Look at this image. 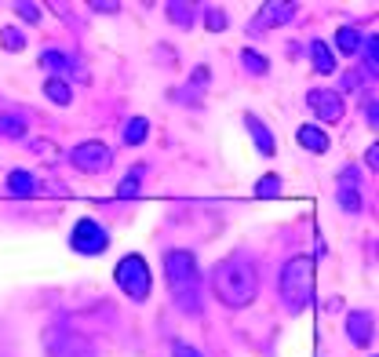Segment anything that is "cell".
I'll return each mask as SVG.
<instances>
[{"label":"cell","mask_w":379,"mask_h":357,"mask_svg":"<svg viewBox=\"0 0 379 357\" xmlns=\"http://www.w3.org/2000/svg\"><path fill=\"white\" fill-rule=\"evenodd\" d=\"M212 291L215 299L230 306V310H241L248 303H256L259 296V270H256V259H248L244 252H234L227 255L223 263H215L212 270Z\"/></svg>","instance_id":"obj_1"},{"label":"cell","mask_w":379,"mask_h":357,"mask_svg":"<svg viewBox=\"0 0 379 357\" xmlns=\"http://www.w3.org/2000/svg\"><path fill=\"white\" fill-rule=\"evenodd\" d=\"M165 277H168V291L182 314L197 317L201 314V270H197V259L175 248L165 255Z\"/></svg>","instance_id":"obj_2"},{"label":"cell","mask_w":379,"mask_h":357,"mask_svg":"<svg viewBox=\"0 0 379 357\" xmlns=\"http://www.w3.org/2000/svg\"><path fill=\"white\" fill-rule=\"evenodd\" d=\"M277 288H281L284 306H289L292 314L306 310L310 299H313V259H310V255H296V259H289V263H284V270H281Z\"/></svg>","instance_id":"obj_3"},{"label":"cell","mask_w":379,"mask_h":357,"mask_svg":"<svg viewBox=\"0 0 379 357\" xmlns=\"http://www.w3.org/2000/svg\"><path fill=\"white\" fill-rule=\"evenodd\" d=\"M113 281H117V288L128 296L132 303H146L150 299V267H146V259L142 255H124L120 263H117V270H113Z\"/></svg>","instance_id":"obj_4"},{"label":"cell","mask_w":379,"mask_h":357,"mask_svg":"<svg viewBox=\"0 0 379 357\" xmlns=\"http://www.w3.org/2000/svg\"><path fill=\"white\" fill-rule=\"evenodd\" d=\"M70 165L77 168V172H84V175H103L110 165H113V150L106 146V143H81V146H73V153H70Z\"/></svg>","instance_id":"obj_5"},{"label":"cell","mask_w":379,"mask_h":357,"mask_svg":"<svg viewBox=\"0 0 379 357\" xmlns=\"http://www.w3.org/2000/svg\"><path fill=\"white\" fill-rule=\"evenodd\" d=\"M70 248L77 255H103L110 248V234L95 219H81L73 230H70Z\"/></svg>","instance_id":"obj_6"},{"label":"cell","mask_w":379,"mask_h":357,"mask_svg":"<svg viewBox=\"0 0 379 357\" xmlns=\"http://www.w3.org/2000/svg\"><path fill=\"white\" fill-rule=\"evenodd\" d=\"M44 350H48L51 357H95L91 343H88L84 336L70 332V328H51V332L44 336Z\"/></svg>","instance_id":"obj_7"},{"label":"cell","mask_w":379,"mask_h":357,"mask_svg":"<svg viewBox=\"0 0 379 357\" xmlns=\"http://www.w3.org/2000/svg\"><path fill=\"white\" fill-rule=\"evenodd\" d=\"M306 106L318 113L325 124H339V120H343V99H339V91L313 88V91H306Z\"/></svg>","instance_id":"obj_8"},{"label":"cell","mask_w":379,"mask_h":357,"mask_svg":"<svg viewBox=\"0 0 379 357\" xmlns=\"http://www.w3.org/2000/svg\"><path fill=\"white\" fill-rule=\"evenodd\" d=\"M358 179H361L358 168H343L339 179H336V201H339L343 212H351V215H358V212L365 208L361 193H358Z\"/></svg>","instance_id":"obj_9"},{"label":"cell","mask_w":379,"mask_h":357,"mask_svg":"<svg viewBox=\"0 0 379 357\" xmlns=\"http://www.w3.org/2000/svg\"><path fill=\"white\" fill-rule=\"evenodd\" d=\"M296 11H299L296 4H263L251 26H256V29H277V26H284V22H292Z\"/></svg>","instance_id":"obj_10"},{"label":"cell","mask_w":379,"mask_h":357,"mask_svg":"<svg viewBox=\"0 0 379 357\" xmlns=\"http://www.w3.org/2000/svg\"><path fill=\"white\" fill-rule=\"evenodd\" d=\"M346 336H351L354 346H368L372 343V314L368 310H351V317H346Z\"/></svg>","instance_id":"obj_11"},{"label":"cell","mask_w":379,"mask_h":357,"mask_svg":"<svg viewBox=\"0 0 379 357\" xmlns=\"http://www.w3.org/2000/svg\"><path fill=\"white\" fill-rule=\"evenodd\" d=\"M296 143L306 146L310 153H328V135L321 132L318 124H303L299 132H296Z\"/></svg>","instance_id":"obj_12"},{"label":"cell","mask_w":379,"mask_h":357,"mask_svg":"<svg viewBox=\"0 0 379 357\" xmlns=\"http://www.w3.org/2000/svg\"><path fill=\"white\" fill-rule=\"evenodd\" d=\"M244 128L251 132V139H256L259 153H263V157H270V153H274V135H270V128H266L256 113H244Z\"/></svg>","instance_id":"obj_13"},{"label":"cell","mask_w":379,"mask_h":357,"mask_svg":"<svg viewBox=\"0 0 379 357\" xmlns=\"http://www.w3.org/2000/svg\"><path fill=\"white\" fill-rule=\"evenodd\" d=\"M41 70H48L51 77H66L73 70V58L70 55H62V51H41Z\"/></svg>","instance_id":"obj_14"},{"label":"cell","mask_w":379,"mask_h":357,"mask_svg":"<svg viewBox=\"0 0 379 357\" xmlns=\"http://www.w3.org/2000/svg\"><path fill=\"white\" fill-rule=\"evenodd\" d=\"M310 58H313V70L318 73H325V77L336 73V55L325 41H310Z\"/></svg>","instance_id":"obj_15"},{"label":"cell","mask_w":379,"mask_h":357,"mask_svg":"<svg viewBox=\"0 0 379 357\" xmlns=\"http://www.w3.org/2000/svg\"><path fill=\"white\" fill-rule=\"evenodd\" d=\"M8 193H11V197H33V193H37V179L29 172H22V168H15L8 175Z\"/></svg>","instance_id":"obj_16"},{"label":"cell","mask_w":379,"mask_h":357,"mask_svg":"<svg viewBox=\"0 0 379 357\" xmlns=\"http://www.w3.org/2000/svg\"><path fill=\"white\" fill-rule=\"evenodd\" d=\"M44 99H51L55 106H70V103H73V91H70L66 81L48 77V81H44Z\"/></svg>","instance_id":"obj_17"},{"label":"cell","mask_w":379,"mask_h":357,"mask_svg":"<svg viewBox=\"0 0 379 357\" xmlns=\"http://www.w3.org/2000/svg\"><path fill=\"white\" fill-rule=\"evenodd\" d=\"M361 33H358V29L354 26H343V29H336V48L343 51V55H358L361 51Z\"/></svg>","instance_id":"obj_18"},{"label":"cell","mask_w":379,"mask_h":357,"mask_svg":"<svg viewBox=\"0 0 379 357\" xmlns=\"http://www.w3.org/2000/svg\"><path fill=\"white\" fill-rule=\"evenodd\" d=\"M146 135H150V120L146 117H132L128 124H124V143L128 146H142Z\"/></svg>","instance_id":"obj_19"},{"label":"cell","mask_w":379,"mask_h":357,"mask_svg":"<svg viewBox=\"0 0 379 357\" xmlns=\"http://www.w3.org/2000/svg\"><path fill=\"white\" fill-rule=\"evenodd\" d=\"M0 135L26 139V117L22 113H0Z\"/></svg>","instance_id":"obj_20"},{"label":"cell","mask_w":379,"mask_h":357,"mask_svg":"<svg viewBox=\"0 0 379 357\" xmlns=\"http://www.w3.org/2000/svg\"><path fill=\"white\" fill-rule=\"evenodd\" d=\"M165 11H168V19H172L175 26H182V29L194 26V4H182V0H172V4H165Z\"/></svg>","instance_id":"obj_21"},{"label":"cell","mask_w":379,"mask_h":357,"mask_svg":"<svg viewBox=\"0 0 379 357\" xmlns=\"http://www.w3.org/2000/svg\"><path fill=\"white\" fill-rule=\"evenodd\" d=\"M204 84H208V66H197V70H194V81L186 84V103H201Z\"/></svg>","instance_id":"obj_22"},{"label":"cell","mask_w":379,"mask_h":357,"mask_svg":"<svg viewBox=\"0 0 379 357\" xmlns=\"http://www.w3.org/2000/svg\"><path fill=\"white\" fill-rule=\"evenodd\" d=\"M241 62H244V70H248V73H256V77L270 73V62H266L259 51H248V48H244V51H241Z\"/></svg>","instance_id":"obj_23"},{"label":"cell","mask_w":379,"mask_h":357,"mask_svg":"<svg viewBox=\"0 0 379 357\" xmlns=\"http://www.w3.org/2000/svg\"><path fill=\"white\" fill-rule=\"evenodd\" d=\"M361 73H368V77L379 73V44H375V37H365V70Z\"/></svg>","instance_id":"obj_24"},{"label":"cell","mask_w":379,"mask_h":357,"mask_svg":"<svg viewBox=\"0 0 379 357\" xmlns=\"http://www.w3.org/2000/svg\"><path fill=\"white\" fill-rule=\"evenodd\" d=\"M204 26L212 29V33H223V29L230 26V19H227L223 8H208V11H204Z\"/></svg>","instance_id":"obj_25"},{"label":"cell","mask_w":379,"mask_h":357,"mask_svg":"<svg viewBox=\"0 0 379 357\" xmlns=\"http://www.w3.org/2000/svg\"><path fill=\"white\" fill-rule=\"evenodd\" d=\"M0 44H4L8 51H22L26 48V37L19 33L15 26H8V29H0Z\"/></svg>","instance_id":"obj_26"},{"label":"cell","mask_w":379,"mask_h":357,"mask_svg":"<svg viewBox=\"0 0 379 357\" xmlns=\"http://www.w3.org/2000/svg\"><path fill=\"white\" fill-rule=\"evenodd\" d=\"M139 179H142V172H139V168L124 175V182L117 186V197H135V193H139Z\"/></svg>","instance_id":"obj_27"},{"label":"cell","mask_w":379,"mask_h":357,"mask_svg":"<svg viewBox=\"0 0 379 357\" xmlns=\"http://www.w3.org/2000/svg\"><path fill=\"white\" fill-rule=\"evenodd\" d=\"M256 193H259V197H277V193H281V179L277 175H263L259 186H256Z\"/></svg>","instance_id":"obj_28"},{"label":"cell","mask_w":379,"mask_h":357,"mask_svg":"<svg viewBox=\"0 0 379 357\" xmlns=\"http://www.w3.org/2000/svg\"><path fill=\"white\" fill-rule=\"evenodd\" d=\"M15 15H19L22 22H41V8L29 4V0H19V4H15Z\"/></svg>","instance_id":"obj_29"},{"label":"cell","mask_w":379,"mask_h":357,"mask_svg":"<svg viewBox=\"0 0 379 357\" xmlns=\"http://www.w3.org/2000/svg\"><path fill=\"white\" fill-rule=\"evenodd\" d=\"M172 357H201V353H197L194 346H186V343H175V346H172Z\"/></svg>","instance_id":"obj_30"},{"label":"cell","mask_w":379,"mask_h":357,"mask_svg":"<svg viewBox=\"0 0 379 357\" xmlns=\"http://www.w3.org/2000/svg\"><path fill=\"white\" fill-rule=\"evenodd\" d=\"M365 113H368V124H375V120H379V106H375L372 95H368V103H365Z\"/></svg>","instance_id":"obj_31"},{"label":"cell","mask_w":379,"mask_h":357,"mask_svg":"<svg viewBox=\"0 0 379 357\" xmlns=\"http://www.w3.org/2000/svg\"><path fill=\"white\" fill-rule=\"evenodd\" d=\"M365 160H368V168H372V172L379 168V146H375V143L368 146V157H365Z\"/></svg>","instance_id":"obj_32"},{"label":"cell","mask_w":379,"mask_h":357,"mask_svg":"<svg viewBox=\"0 0 379 357\" xmlns=\"http://www.w3.org/2000/svg\"><path fill=\"white\" fill-rule=\"evenodd\" d=\"M33 150H37V153H55V146H51V143H37Z\"/></svg>","instance_id":"obj_33"}]
</instances>
